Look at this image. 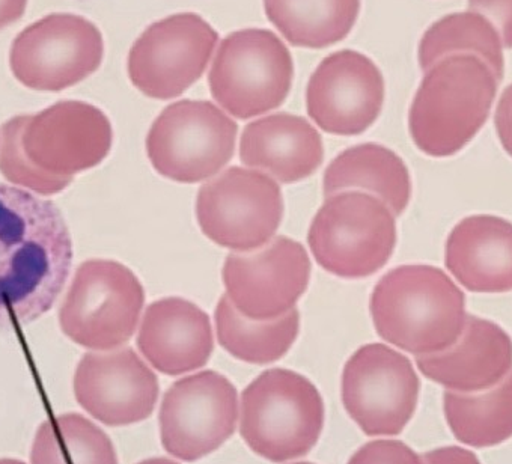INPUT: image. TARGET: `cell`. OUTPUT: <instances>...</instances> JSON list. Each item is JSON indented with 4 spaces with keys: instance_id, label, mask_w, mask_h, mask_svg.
<instances>
[{
    "instance_id": "27",
    "label": "cell",
    "mask_w": 512,
    "mask_h": 464,
    "mask_svg": "<svg viewBox=\"0 0 512 464\" xmlns=\"http://www.w3.org/2000/svg\"><path fill=\"white\" fill-rule=\"evenodd\" d=\"M32 464H118L112 440L77 413L43 422L35 436Z\"/></svg>"
},
{
    "instance_id": "25",
    "label": "cell",
    "mask_w": 512,
    "mask_h": 464,
    "mask_svg": "<svg viewBox=\"0 0 512 464\" xmlns=\"http://www.w3.org/2000/svg\"><path fill=\"white\" fill-rule=\"evenodd\" d=\"M214 320L217 339L226 352L256 365L272 364L284 358L300 330L296 308L276 320L253 321L241 315L226 294L217 303Z\"/></svg>"
},
{
    "instance_id": "2",
    "label": "cell",
    "mask_w": 512,
    "mask_h": 464,
    "mask_svg": "<svg viewBox=\"0 0 512 464\" xmlns=\"http://www.w3.org/2000/svg\"><path fill=\"white\" fill-rule=\"evenodd\" d=\"M380 338L415 356L451 347L466 324V297L443 270L424 264L386 273L371 296Z\"/></svg>"
},
{
    "instance_id": "20",
    "label": "cell",
    "mask_w": 512,
    "mask_h": 464,
    "mask_svg": "<svg viewBox=\"0 0 512 464\" xmlns=\"http://www.w3.org/2000/svg\"><path fill=\"white\" fill-rule=\"evenodd\" d=\"M445 263L472 293L512 291V223L488 214L466 217L449 234Z\"/></svg>"
},
{
    "instance_id": "16",
    "label": "cell",
    "mask_w": 512,
    "mask_h": 464,
    "mask_svg": "<svg viewBox=\"0 0 512 464\" xmlns=\"http://www.w3.org/2000/svg\"><path fill=\"white\" fill-rule=\"evenodd\" d=\"M383 103V74L368 56L354 50L327 56L306 89L309 116L330 135H362L377 121Z\"/></svg>"
},
{
    "instance_id": "11",
    "label": "cell",
    "mask_w": 512,
    "mask_h": 464,
    "mask_svg": "<svg viewBox=\"0 0 512 464\" xmlns=\"http://www.w3.org/2000/svg\"><path fill=\"white\" fill-rule=\"evenodd\" d=\"M421 382L412 362L384 344L363 345L342 373V403L368 436H395L418 406Z\"/></svg>"
},
{
    "instance_id": "17",
    "label": "cell",
    "mask_w": 512,
    "mask_h": 464,
    "mask_svg": "<svg viewBox=\"0 0 512 464\" xmlns=\"http://www.w3.org/2000/svg\"><path fill=\"white\" fill-rule=\"evenodd\" d=\"M77 403L110 427L150 418L159 400V380L133 348L86 353L74 376Z\"/></svg>"
},
{
    "instance_id": "28",
    "label": "cell",
    "mask_w": 512,
    "mask_h": 464,
    "mask_svg": "<svg viewBox=\"0 0 512 464\" xmlns=\"http://www.w3.org/2000/svg\"><path fill=\"white\" fill-rule=\"evenodd\" d=\"M25 115L16 116L0 127V172L13 184L40 195H55L67 189L73 178L56 177L35 168L22 147Z\"/></svg>"
},
{
    "instance_id": "15",
    "label": "cell",
    "mask_w": 512,
    "mask_h": 464,
    "mask_svg": "<svg viewBox=\"0 0 512 464\" xmlns=\"http://www.w3.org/2000/svg\"><path fill=\"white\" fill-rule=\"evenodd\" d=\"M311 260L290 237H276L263 251L231 254L223 266L226 296L253 321L284 317L308 290Z\"/></svg>"
},
{
    "instance_id": "29",
    "label": "cell",
    "mask_w": 512,
    "mask_h": 464,
    "mask_svg": "<svg viewBox=\"0 0 512 464\" xmlns=\"http://www.w3.org/2000/svg\"><path fill=\"white\" fill-rule=\"evenodd\" d=\"M347 464H424V460L400 440H374L363 445Z\"/></svg>"
},
{
    "instance_id": "4",
    "label": "cell",
    "mask_w": 512,
    "mask_h": 464,
    "mask_svg": "<svg viewBox=\"0 0 512 464\" xmlns=\"http://www.w3.org/2000/svg\"><path fill=\"white\" fill-rule=\"evenodd\" d=\"M323 427V398L302 374L282 368L264 371L241 395V437L273 463L308 454Z\"/></svg>"
},
{
    "instance_id": "3",
    "label": "cell",
    "mask_w": 512,
    "mask_h": 464,
    "mask_svg": "<svg viewBox=\"0 0 512 464\" xmlns=\"http://www.w3.org/2000/svg\"><path fill=\"white\" fill-rule=\"evenodd\" d=\"M491 68L472 53H455L425 73L409 113L413 142L431 157L463 150L487 123L496 98Z\"/></svg>"
},
{
    "instance_id": "6",
    "label": "cell",
    "mask_w": 512,
    "mask_h": 464,
    "mask_svg": "<svg viewBox=\"0 0 512 464\" xmlns=\"http://www.w3.org/2000/svg\"><path fill=\"white\" fill-rule=\"evenodd\" d=\"M293 79L290 50L266 29L228 35L208 74L214 100L238 120L278 109L287 100Z\"/></svg>"
},
{
    "instance_id": "21",
    "label": "cell",
    "mask_w": 512,
    "mask_h": 464,
    "mask_svg": "<svg viewBox=\"0 0 512 464\" xmlns=\"http://www.w3.org/2000/svg\"><path fill=\"white\" fill-rule=\"evenodd\" d=\"M240 159L281 183H297L323 163V139L302 116L276 113L247 124L241 135Z\"/></svg>"
},
{
    "instance_id": "23",
    "label": "cell",
    "mask_w": 512,
    "mask_h": 464,
    "mask_svg": "<svg viewBox=\"0 0 512 464\" xmlns=\"http://www.w3.org/2000/svg\"><path fill=\"white\" fill-rule=\"evenodd\" d=\"M267 17L296 47L324 49L348 37L360 0H264Z\"/></svg>"
},
{
    "instance_id": "5",
    "label": "cell",
    "mask_w": 512,
    "mask_h": 464,
    "mask_svg": "<svg viewBox=\"0 0 512 464\" xmlns=\"http://www.w3.org/2000/svg\"><path fill=\"white\" fill-rule=\"evenodd\" d=\"M309 248L332 275L362 279L383 269L397 246V223L388 205L360 192L327 198L312 220Z\"/></svg>"
},
{
    "instance_id": "26",
    "label": "cell",
    "mask_w": 512,
    "mask_h": 464,
    "mask_svg": "<svg viewBox=\"0 0 512 464\" xmlns=\"http://www.w3.org/2000/svg\"><path fill=\"white\" fill-rule=\"evenodd\" d=\"M455 53H472L481 58L502 82L505 61H503L502 40L491 22L481 14L457 13L443 17L434 23L419 44V64L427 73L437 61Z\"/></svg>"
},
{
    "instance_id": "36",
    "label": "cell",
    "mask_w": 512,
    "mask_h": 464,
    "mask_svg": "<svg viewBox=\"0 0 512 464\" xmlns=\"http://www.w3.org/2000/svg\"><path fill=\"white\" fill-rule=\"evenodd\" d=\"M294 464H312V463H294Z\"/></svg>"
},
{
    "instance_id": "10",
    "label": "cell",
    "mask_w": 512,
    "mask_h": 464,
    "mask_svg": "<svg viewBox=\"0 0 512 464\" xmlns=\"http://www.w3.org/2000/svg\"><path fill=\"white\" fill-rule=\"evenodd\" d=\"M103 55V35L94 23L76 14H50L17 35L10 65L26 88L58 92L94 74Z\"/></svg>"
},
{
    "instance_id": "13",
    "label": "cell",
    "mask_w": 512,
    "mask_h": 464,
    "mask_svg": "<svg viewBox=\"0 0 512 464\" xmlns=\"http://www.w3.org/2000/svg\"><path fill=\"white\" fill-rule=\"evenodd\" d=\"M238 421L235 386L216 371H202L175 382L160 407V436L166 452L196 461L219 449Z\"/></svg>"
},
{
    "instance_id": "24",
    "label": "cell",
    "mask_w": 512,
    "mask_h": 464,
    "mask_svg": "<svg viewBox=\"0 0 512 464\" xmlns=\"http://www.w3.org/2000/svg\"><path fill=\"white\" fill-rule=\"evenodd\" d=\"M443 410L452 434L461 443L488 448L511 439L512 370L505 379L485 391H446Z\"/></svg>"
},
{
    "instance_id": "14",
    "label": "cell",
    "mask_w": 512,
    "mask_h": 464,
    "mask_svg": "<svg viewBox=\"0 0 512 464\" xmlns=\"http://www.w3.org/2000/svg\"><path fill=\"white\" fill-rule=\"evenodd\" d=\"M113 130L103 110L85 101H59L25 115L22 147L47 174L70 177L100 165L112 148Z\"/></svg>"
},
{
    "instance_id": "22",
    "label": "cell",
    "mask_w": 512,
    "mask_h": 464,
    "mask_svg": "<svg viewBox=\"0 0 512 464\" xmlns=\"http://www.w3.org/2000/svg\"><path fill=\"white\" fill-rule=\"evenodd\" d=\"M324 195L363 189L380 196L394 216H401L412 196L409 169L400 156L377 144H362L339 154L324 172Z\"/></svg>"
},
{
    "instance_id": "35",
    "label": "cell",
    "mask_w": 512,
    "mask_h": 464,
    "mask_svg": "<svg viewBox=\"0 0 512 464\" xmlns=\"http://www.w3.org/2000/svg\"><path fill=\"white\" fill-rule=\"evenodd\" d=\"M0 464H26V463H23V461H20V460H13V458H2V460H0Z\"/></svg>"
},
{
    "instance_id": "12",
    "label": "cell",
    "mask_w": 512,
    "mask_h": 464,
    "mask_svg": "<svg viewBox=\"0 0 512 464\" xmlns=\"http://www.w3.org/2000/svg\"><path fill=\"white\" fill-rule=\"evenodd\" d=\"M219 43L217 32L195 13L153 23L128 53V77L150 98L180 97L201 79Z\"/></svg>"
},
{
    "instance_id": "7",
    "label": "cell",
    "mask_w": 512,
    "mask_h": 464,
    "mask_svg": "<svg viewBox=\"0 0 512 464\" xmlns=\"http://www.w3.org/2000/svg\"><path fill=\"white\" fill-rule=\"evenodd\" d=\"M145 291L121 263L89 260L77 269L59 311L62 332L85 348L113 350L138 327Z\"/></svg>"
},
{
    "instance_id": "9",
    "label": "cell",
    "mask_w": 512,
    "mask_h": 464,
    "mask_svg": "<svg viewBox=\"0 0 512 464\" xmlns=\"http://www.w3.org/2000/svg\"><path fill=\"white\" fill-rule=\"evenodd\" d=\"M284 216L281 187L249 169L229 168L199 190L196 217L205 236L232 251L263 248Z\"/></svg>"
},
{
    "instance_id": "32",
    "label": "cell",
    "mask_w": 512,
    "mask_h": 464,
    "mask_svg": "<svg viewBox=\"0 0 512 464\" xmlns=\"http://www.w3.org/2000/svg\"><path fill=\"white\" fill-rule=\"evenodd\" d=\"M424 464H481L475 454L460 446L434 449L422 457Z\"/></svg>"
},
{
    "instance_id": "8",
    "label": "cell",
    "mask_w": 512,
    "mask_h": 464,
    "mask_svg": "<svg viewBox=\"0 0 512 464\" xmlns=\"http://www.w3.org/2000/svg\"><path fill=\"white\" fill-rule=\"evenodd\" d=\"M237 133V123L216 104L181 100L157 116L147 136V153L163 177L199 183L228 165Z\"/></svg>"
},
{
    "instance_id": "18",
    "label": "cell",
    "mask_w": 512,
    "mask_h": 464,
    "mask_svg": "<svg viewBox=\"0 0 512 464\" xmlns=\"http://www.w3.org/2000/svg\"><path fill=\"white\" fill-rule=\"evenodd\" d=\"M416 365L448 391H485L511 373L512 339L493 321L467 315L454 345L434 355L416 356Z\"/></svg>"
},
{
    "instance_id": "31",
    "label": "cell",
    "mask_w": 512,
    "mask_h": 464,
    "mask_svg": "<svg viewBox=\"0 0 512 464\" xmlns=\"http://www.w3.org/2000/svg\"><path fill=\"white\" fill-rule=\"evenodd\" d=\"M497 136L503 150L512 157V83L503 91L494 115Z\"/></svg>"
},
{
    "instance_id": "19",
    "label": "cell",
    "mask_w": 512,
    "mask_h": 464,
    "mask_svg": "<svg viewBox=\"0 0 512 464\" xmlns=\"http://www.w3.org/2000/svg\"><path fill=\"white\" fill-rule=\"evenodd\" d=\"M144 358L166 376L199 370L214 350L210 317L195 303L166 297L145 311L138 335Z\"/></svg>"
},
{
    "instance_id": "34",
    "label": "cell",
    "mask_w": 512,
    "mask_h": 464,
    "mask_svg": "<svg viewBox=\"0 0 512 464\" xmlns=\"http://www.w3.org/2000/svg\"><path fill=\"white\" fill-rule=\"evenodd\" d=\"M138 464H180L177 461L169 460V458H150V460L141 461Z\"/></svg>"
},
{
    "instance_id": "30",
    "label": "cell",
    "mask_w": 512,
    "mask_h": 464,
    "mask_svg": "<svg viewBox=\"0 0 512 464\" xmlns=\"http://www.w3.org/2000/svg\"><path fill=\"white\" fill-rule=\"evenodd\" d=\"M469 8L493 22L503 46L512 49V0H469Z\"/></svg>"
},
{
    "instance_id": "33",
    "label": "cell",
    "mask_w": 512,
    "mask_h": 464,
    "mask_svg": "<svg viewBox=\"0 0 512 464\" xmlns=\"http://www.w3.org/2000/svg\"><path fill=\"white\" fill-rule=\"evenodd\" d=\"M28 0H0V31L25 16Z\"/></svg>"
},
{
    "instance_id": "1",
    "label": "cell",
    "mask_w": 512,
    "mask_h": 464,
    "mask_svg": "<svg viewBox=\"0 0 512 464\" xmlns=\"http://www.w3.org/2000/svg\"><path fill=\"white\" fill-rule=\"evenodd\" d=\"M71 264L73 242L58 205L0 184V333L47 314Z\"/></svg>"
}]
</instances>
